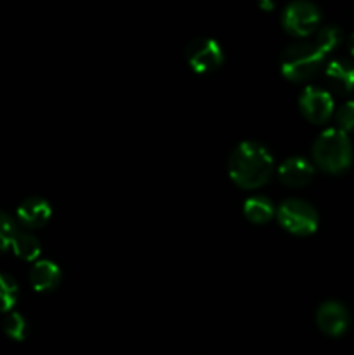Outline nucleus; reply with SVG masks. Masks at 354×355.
Here are the masks:
<instances>
[{
  "label": "nucleus",
  "mask_w": 354,
  "mask_h": 355,
  "mask_svg": "<svg viewBox=\"0 0 354 355\" xmlns=\"http://www.w3.org/2000/svg\"><path fill=\"white\" fill-rule=\"evenodd\" d=\"M40 241L35 238L30 232H19L14 236L12 245H10V250H12L14 255L21 260H26V262H35L40 255Z\"/></svg>",
  "instance_id": "nucleus-13"
},
{
  "label": "nucleus",
  "mask_w": 354,
  "mask_h": 355,
  "mask_svg": "<svg viewBox=\"0 0 354 355\" xmlns=\"http://www.w3.org/2000/svg\"><path fill=\"white\" fill-rule=\"evenodd\" d=\"M184 55H186L189 68L196 73L214 71L222 64V59H224L221 45L214 38L207 37L193 38L191 42H187Z\"/></svg>",
  "instance_id": "nucleus-6"
},
{
  "label": "nucleus",
  "mask_w": 354,
  "mask_h": 355,
  "mask_svg": "<svg viewBox=\"0 0 354 355\" xmlns=\"http://www.w3.org/2000/svg\"><path fill=\"white\" fill-rule=\"evenodd\" d=\"M245 217L253 224H266L273 218L274 207L266 196H252L243 205Z\"/></svg>",
  "instance_id": "nucleus-14"
},
{
  "label": "nucleus",
  "mask_w": 354,
  "mask_h": 355,
  "mask_svg": "<svg viewBox=\"0 0 354 355\" xmlns=\"http://www.w3.org/2000/svg\"><path fill=\"white\" fill-rule=\"evenodd\" d=\"M16 215L19 224H23L24 227L38 229L44 227V225L51 220L52 208L44 198L31 196L26 198L24 201H21V205L17 207Z\"/></svg>",
  "instance_id": "nucleus-10"
},
{
  "label": "nucleus",
  "mask_w": 354,
  "mask_h": 355,
  "mask_svg": "<svg viewBox=\"0 0 354 355\" xmlns=\"http://www.w3.org/2000/svg\"><path fill=\"white\" fill-rule=\"evenodd\" d=\"M321 21V10L311 2H294L283 10L281 24L292 37H309L314 33Z\"/></svg>",
  "instance_id": "nucleus-5"
},
{
  "label": "nucleus",
  "mask_w": 354,
  "mask_h": 355,
  "mask_svg": "<svg viewBox=\"0 0 354 355\" xmlns=\"http://www.w3.org/2000/svg\"><path fill=\"white\" fill-rule=\"evenodd\" d=\"M325 78L333 92L347 96L354 90V62L347 59H335L326 66Z\"/></svg>",
  "instance_id": "nucleus-11"
},
{
  "label": "nucleus",
  "mask_w": 354,
  "mask_h": 355,
  "mask_svg": "<svg viewBox=\"0 0 354 355\" xmlns=\"http://www.w3.org/2000/svg\"><path fill=\"white\" fill-rule=\"evenodd\" d=\"M298 107L307 121L314 125H323L333 114L332 94L319 87H307L298 97Z\"/></svg>",
  "instance_id": "nucleus-7"
},
{
  "label": "nucleus",
  "mask_w": 354,
  "mask_h": 355,
  "mask_svg": "<svg viewBox=\"0 0 354 355\" xmlns=\"http://www.w3.org/2000/svg\"><path fill=\"white\" fill-rule=\"evenodd\" d=\"M312 159L326 173H342L353 163V144L339 128H326L312 144Z\"/></svg>",
  "instance_id": "nucleus-2"
},
{
  "label": "nucleus",
  "mask_w": 354,
  "mask_h": 355,
  "mask_svg": "<svg viewBox=\"0 0 354 355\" xmlns=\"http://www.w3.org/2000/svg\"><path fill=\"white\" fill-rule=\"evenodd\" d=\"M17 300V283L9 274L0 272V314L10 312Z\"/></svg>",
  "instance_id": "nucleus-16"
},
{
  "label": "nucleus",
  "mask_w": 354,
  "mask_h": 355,
  "mask_svg": "<svg viewBox=\"0 0 354 355\" xmlns=\"http://www.w3.org/2000/svg\"><path fill=\"white\" fill-rule=\"evenodd\" d=\"M274 170L273 155L266 146L245 141L236 146L228 158V173L242 189H259L271 179Z\"/></svg>",
  "instance_id": "nucleus-1"
},
{
  "label": "nucleus",
  "mask_w": 354,
  "mask_h": 355,
  "mask_svg": "<svg viewBox=\"0 0 354 355\" xmlns=\"http://www.w3.org/2000/svg\"><path fill=\"white\" fill-rule=\"evenodd\" d=\"M351 52L354 54V30H353V40H351Z\"/></svg>",
  "instance_id": "nucleus-20"
},
{
  "label": "nucleus",
  "mask_w": 354,
  "mask_h": 355,
  "mask_svg": "<svg viewBox=\"0 0 354 355\" xmlns=\"http://www.w3.org/2000/svg\"><path fill=\"white\" fill-rule=\"evenodd\" d=\"M335 121L339 125V130H342L344 134L354 132V101H347L337 110Z\"/></svg>",
  "instance_id": "nucleus-19"
},
{
  "label": "nucleus",
  "mask_w": 354,
  "mask_h": 355,
  "mask_svg": "<svg viewBox=\"0 0 354 355\" xmlns=\"http://www.w3.org/2000/svg\"><path fill=\"white\" fill-rule=\"evenodd\" d=\"M28 326L26 321L21 314L17 312H9L3 319V333L9 336L10 340H16V342H23L26 338Z\"/></svg>",
  "instance_id": "nucleus-17"
},
{
  "label": "nucleus",
  "mask_w": 354,
  "mask_h": 355,
  "mask_svg": "<svg viewBox=\"0 0 354 355\" xmlns=\"http://www.w3.org/2000/svg\"><path fill=\"white\" fill-rule=\"evenodd\" d=\"M314 175V168L311 163L301 156H292V158L285 159L280 166H278V179L281 184L288 187H298L307 186Z\"/></svg>",
  "instance_id": "nucleus-9"
},
{
  "label": "nucleus",
  "mask_w": 354,
  "mask_h": 355,
  "mask_svg": "<svg viewBox=\"0 0 354 355\" xmlns=\"http://www.w3.org/2000/svg\"><path fill=\"white\" fill-rule=\"evenodd\" d=\"M325 55L314 44H294L281 54V73L290 82L311 80L321 69Z\"/></svg>",
  "instance_id": "nucleus-3"
},
{
  "label": "nucleus",
  "mask_w": 354,
  "mask_h": 355,
  "mask_svg": "<svg viewBox=\"0 0 354 355\" xmlns=\"http://www.w3.org/2000/svg\"><path fill=\"white\" fill-rule=\"evenodd\" d=\"M342 42V31L339 26H325L316 33V49L326 55L328 52H333Z\"/></svg>",
  "instance_id": "nucleus-15"
},
{
  "label": "nucleus",
  "mask_w": 354,
  "mask_h": 355,
  "mask_svg": "<svg viewBox=\"0 0 354 355\" xmlns=\"http://www.w3.org/2000/svg\"><path fill=\"white\" fill-rule=\"evenodd\" d=\"M351 322L349 311L339 302H325L316 312V324L319 331L328 336H342Z\"/></svg>",
  "instance_id": "nucleus-8"
},
{
  "label": "nucleus",
  "mask_w": 354,
  "mask_h": 355,
  "mask_svg": "<svg viewBox=\"0 0 354 355\" xmlns=\"http://www.w3.org/2000/svg\"><path fill=\"white\" fill-rule=\"evenodd\" d=\"M61 281V270L51 260H37L30 270V283L35 291H52Z\"/></svg>",
  "instance_id": "nucleus-12"
},
{
  "label": "nucleus",
  "mask_w": 354,
  "mask_h": 355,
  "mask_svg": "<svg viewBox=\"0 0 354 355\" xmlns=\"http://www.w3.org/2000/svg\"><path fill=\"white\" fill-rule=\"evenodd\" d=\"M276 218L281 227L295 236H309L318 229V211L304 200H285L278 207Z\"/></svg>",
  "instance_id": "nucleus-4"
},
{
  "label": "nucleus",
  "mask_w": 354,
  "mask_h": 355,
  "mask_svg": "<svg viewBox=\"0 0 354 355\" xmlns=\"http://www.w3.org/2000/svg\"><path fill=\"white\" fill-rule=\"evenodd\" d=\"M16 234H17V229H16V224H14V220L6 214V211L0 210V253L10 248L12 239Z\"/></svg>",
  "instance_id": "nucleus-18"
}]
</instances>
